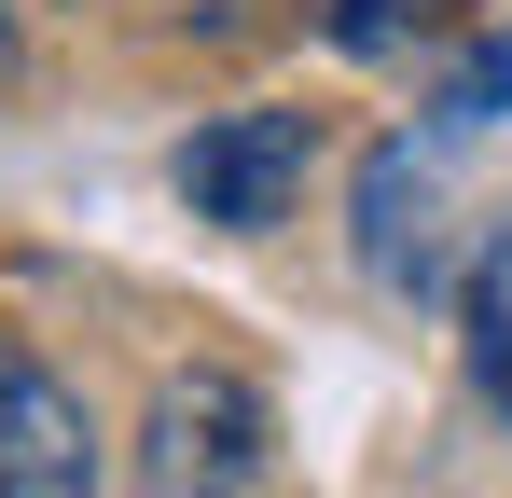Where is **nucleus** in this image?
Wrapping results in <instances>:
<instances>
[{"instance_id":"6","label":"nucleus","mask_w":512,"mask_h":498,"mask_svg":"<svg viewBox=\"0 0 512 498\" xmlns=\"http://www.w3.org/2000/svg\"><path fill=\"white\" fill-rule=\"evenodd\" d=\"M319 28H333L346 56H388V42H402V28H416V0H333V14H319Z\"/></svg>"},{"instance_id":"7","label":"nucleus","mask_w":512,"mask_h":498,"mask_svg":"<svg viewBox=\"0 0 512 498\" xmlns=\"http://www.w3.org/2000/svg\"><path fill=\"white\" fill-rule=\"evenodd\" d=\"M0 83H14V0H0Z\"/></svg>"},{"instance_id":"2","label":"nucleus","mask_w":512,"mask_h":498,"mask_svg":"<svg viewBox=\"0 0 512 498\" xmlns=\"http://www.w3.org/2000/svg\"><path fill=\"white\" fill-rule=\"evenodd\" d=\"M305 153H319V125H305V111H222V125H194V139H180V208H194V222H222V236H263V222H291Z\"/></svg>"},{"instance_id":"4","label":"nucleus","mask_w":512,"mask_h":498,"mask_svg":"<svg viewBox=\"0 0 512 498\" xmlns=\"http://www.w3.org/2000/svg\"><path fill=\"white\" fill-rule=\"evenodd\" d=\"M360 277L374 291H443V166L416 139L360 153Z\"/></svg>"},{"instance_id":"5","label":"nucleus","mask_w":512,"mask_h":498,"mask_svg":"<svg viewBox=\"0 0 512 498\" xmlns=\"http://www.w3.org/2000/svg\"><path fill=\"white\" fill-rule=\"evenodd\" d=\"M429 111H443V125H499V111H512V28H485V42L443 70V97H429Z\"/></svg>"},{"instance_id":"3","label":"nucleus","mask_w":512,"mask_h":498,"mask_svg":"<svg viewBox=\"0 0 512 498\" xmlns=\"http://www.w3.org/2000/svg\"><path fill=\"white\" fill-rule=\"evenodd\" d=\"M0 498H97L84 388H70V374H42L14 332H0Z\"/></svg>"},{"instance_id":"1","label":"nucleus","mask_w":512,"mask_h":498,"mask_svg":"<svg viewBox=\"0 0 512 498\" xmlns=\"http://www.w3.org/2000/svg\"><path fill=\"white\" fill-rule=\"evenodd\" d=\"M263 457H277V415H263V388L222 374V360L167 374L153 415H139V498H250Z\"/></svg>"}]
</instances>
